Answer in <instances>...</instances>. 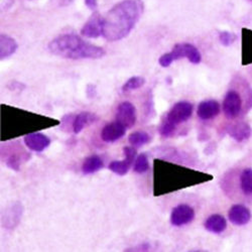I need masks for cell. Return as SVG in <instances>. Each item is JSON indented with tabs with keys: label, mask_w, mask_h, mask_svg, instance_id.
<instances>
[{
	"label": "cell",
	"mask_w": 252,
	"mask_h": 252,
	"mask_svg": "<svg viewBox=\"0 0 252 252\" xmlns=\"http://www.w3.org/2000/svg\"><path fill=\"white\" fill-rule=\"evenodd\" d=\"M223 112L227 118L233 119L237 117L242 109V99L240 94L235 90H230L223 100Z\"/></svg>",
	"instance_id": "cell-5"
},
{
	"label": "cell",
	"mask_w": 252,
	"mask_h": 252,
	"mask_svg": "<svg viewBox=\"0 0 252 252\" xmlns=\"http://www.w3.org/2000/svg\"><path fill=\"white\" fill-rule=\"evenodd\" d=\"M176 127L177 125L173 124L170 121H167L166 119H163L159 127V133L162 137H171L174 134Z\"/></svg>",
	"instance_id": "cell-24"
},
{
	"label": "cell",
	"mask_w": 252,
	"mask_h": 252,
	"mask_svg": "<svg viewBox=\"0 0 252 252\" xmlns=\"http://www.w3.org/2000/svg\"><path fill=\"white\" fill-rule=\"evenodd\" d=\"M98 120V116L96 114L90 113V112H82L78 114L74 121H73V131L78 134L80 133L84 128H86L87 126L93 124Z\"/></svg>",
	"instance_id": "cell-15"
},
{
	"label": "cell",
	"mask_w": 252,
	"mask_h": 252,
	"mask_svg": "<svg viewBox=\"0 0 252 252\" xmlns=\"http://www.w3.org/2000/svg\"><path fill=\"white\" fill-rule=\"evenodd\" d=\"M123 154L125 156V158H128L132 161H134L136 158V151L133 148L125 146V148H123Z\"/></svg>",
	"instance_id": "cell-26"
},
{
	"label": "cell",
	"mask_w": 252,
	"mask_h": 252,
	"mask_svg": "<svg viewBox=\"0 0 252 252\" xmlns=\"http://www.w3.org/2000/svg\"><path fill=\"white\" fill-rule=\"evenodd\" d=\"M116 121L123 125L126 129L131 128L136 121V111L134 105L130 102H122L117 107Z\"/></svg>",
	"instance_id": "cell-7"
},
{
	"label": "cell",
	"mask_w": 252,
	"mask_h": 252,
	"mask_svg": "<svg viewBox=\"0 0 252 252\" xmlns=\"http://www.w3.org/2000/svg\"><path fill=\"white\" fill-rule=\"evenodd\" d=\"M195 218V210L187 204H180L175 207L171 214V223L175 227H181L191 223Z\"/></svg>",
	"instance_id": "cell-6"
},
{
	"label": "cell",
	"mask_w": 252,
	"mask_h": 252,
	"mask_svg": "<svg viewBox=\"0 0 252 252\" xmlns=\"http://www.w3.org/2000/svg\"><path fill=\"white\" fill-rule=\"evenodd\" d=\"M49 51L58 57L70 60L100 59L106 54L101 47L85 41L75 33H64L50 41Z\"/></svg>",
	"instance_id": "cell-2"
},
{
	"label": "cell",
	"mask_w": 252,
	"mask_h": 252,
	"mask_svg": "<svg viewBox=\"0 0 252 252\" xmlns=\"http://www.w3.org/2000/svg\"><path fill=\"white\" fill-rule=\"evenodd\" d=\"M149 170H150V162H149L148 157H146L145 154L139 155L135 159L133 171L136 174H144Z\"/></svg>",
	"instance_id": "cell-23"
},
{
	"label": "cell",
	"mask_w": 252,
	"mask_h": 252,
	"mask_svg": "<svg viewBox=\"0 0 252 252\" xmlns=\"http://www.w3.org/2000/svg\"><path fill=\"white\" fill-rule=\"evenodd\" d=\"M103 33V15L94 12L81 29V34L88 38H97Z\"/></svg>",
	"instance_id": "cell-8"
},
{
	"label": "cell",
	"mask_w": 252,
	"mask_h": 252,
	"mask_svg": "<svg viewBox=\"0 0 252 252\" xmlns=\"http://www.w3.org/2000/svg\"><path fill=\"white\" fill-rule=\"evenodd\" d=\"M103 167V160L98 156H90L84 160L82 164V172L85 175L95 174Z\"/></svg>",
	"instance_id": "cell-16"
},
{
	"label": "cell",
	"mask_w": 252,
	"mask_h": 252,
	"mask_svg": "<svg viewBox=\"0 0 252 252\" xmlns=\"http://www.w3.org/2000/svg\"><path fill=\"white\" fill-rule=\"evenodd\" d=\"M219 39H220V43L223 46L229 47L236 40V35L233 32H221L219 33Z\"/></svg>",
	"instance_id": "cell-25"
},
{
	"label": "cell",
	"mask_w": 252,
	"mask_h": 252,
	"mask_svg": "<svg viewBox=\"0 0 252 252\" xmlns=\"http://www.w3.org/2000/svg\"><path fill=\"white\" fill-rule=\"evenodd\" d=\"M251 129L246 123H237L229 129V134L237 141H242L250 136Z\"/></svg>",
	"instance_id": "cell-18"
},
{
	"label": "cell",
	"mask_w": 252,
	"mask_h": 252,
	"mask_svg": "<svg viewBox=\"0 0 252 252\" xmlns=\"http://www.w3.org/2000/svg\"><path fill=\"white\" fill-rule=\"evenodd\" d=\"M150 140H151L150 135L144 131H135L128 136L129 143L132 146H134V148H140V146L149 143Z\"/></svg>",
	"instance_id": "cell-21"
},
{
	"label": "cell",
	"mask_w": 252,
	"mask_h": 252,
	"mask_svg": "<svg viewBox=\"0 0 252 252\" xmlns=\"http://www.w3.org/2000/svg\"><path fill=\"white\" fill-rule=\"evenodd\" d=\"M205 229L209 232L214 234H220L224 232L225 229L227 228V221L224 218V216L220 214H213L209 216L205 221Z\"/></svg>",
	"instance_id": "cell-13"
},
{
	"label": "cell",
	"mask_w": 252,
	"mask_h": 252,
	"mask_svg": "<svg viewBox=\"0 0 252 252\" xmlns=\"http://www.w3.org/2000/svg\"><path fill=\"white\" fill-rule=\"evenodd\" d=\"M220 111L221 106L216 100H205L199 104L197 115L202 120H210L217 117Z\"/></svg>",
	"instance_id": "cell-11"
},
{
	"label": "cell",
	"mask_w": 252,
	"mask_h": 252,
	"mask_svg": "<svg viewBox=\"0 0 252 252\" xmlns=\"http://www.w3.org/2000/svg\"><path fill=\"white\" fill-rule=\"evenodd\" d=\"M184 58L188 59L194 65L200 64L202 61L201 53L194 45L188 43H180L173 48L172 52L163 54L159 58L158 63L162 68H167L172 65L173 62Z\"/></svg>",
	"instance_id": "cell-3"
},
{
	"label": "cell",
	"mask_w": 252,
	"mask_h": 252,
	"mask_svg": "<svg viewBox=\"0 0 252 252\" xmlns=\"http://www.w3.org/2000/svg\"><path fill=\"white\" fill-rule=\"evenodd\" d=\"M132 163L133 161L128 158H125L124 160H114L110 162L109 170L118 176H125L128 173Z\"/></svg>",
	"instance_id": "cell-19"
},
{
	"label": "cell",
	"mask_w": 252,
	"mask_h": 252,
	"mask_svg": "<svg viewBox=\"0 0 252 252\" xmlns=\"http://www.w3.org/2000/svg\"><path fill=\"white\" fill-rule=\"evenodd\" d=\"M26 145L28 148L33 152L40 153L45 151L47 148H49V145L51 144V139L39 132H33L30 133L25 136L24 138Z\"/></svg>",
	"instance_id": "cell-10"
},
{
	"label": "cell",
	"mask_w": 252,
	"mask_h": 252,
	"mask_svg": "<svg viewBox=\"0 0 252 252\" xmlns=\"http://www.w3.org/2000/svg\"><path fill=\"white\" fill-rule=\"evenodd\" d=\"M85 5L92 11H95L98 8V0H85Z\"/></svg>",
	"instance_id": "cell-27"
},
{
	"label": "cell",
	"mask_w": 252,
	"mask_h": 252,
	"mask_svg": "<svg viewBox=\"0 0 252 252\" xmlns=\"http://www.w3.org/2000/svg\"><path fill=\"white\" fill-rule=\"evenodd\" d=\"M193 109H194L193 104L190 102L188 101L178 102L171 108V110L167 112L164 119L172 122L175 125H179L191 118Z\"/></svg>",
	"instance_id": "cell-4"
},
{
	"label": "cell",
	"mask_w": 252,
	"mask_h": 252,
	"mask_svg": "<svg viewBox=\"0 0 252 252\" xmlns=\"http://www.w3.org/2000/svg\"><path fill=\"white\" fill-rule=\"evenodd\" d=\"M239 185L240 190L244 196L249 197L252 196V169L247 167L244 169L239 178Z\"/></svg>",
	"instance_id": "cell-17"
},
{
	"label": "cell",
	"mask_w": 252,
	"mask_h": 252,
	"mask_svg": "<svg viewBox=\"0 0 252 252\" xmlns=\"http://www.w3.org/2000/svg\"><path fill=\"white\" fill-rule=\"evenodd\" d=\"M22 213H23V208H22V204H17V205H13L11 208H9L6 213H4L7 218L5 220V224L9 223L8 228H13L18 222L20 217H22Z\"/></svg>",
	"instance_id": "cell-20"
},
{
	"label": "cell",
	"mask_w": 252,
	"mask_h": 252,
	"mask_svg": "<svg viewBox=\"0 0 252 252\" xmlns=\"http://www.w3.org/2000/svg\"><path fill=\"white\" fill-rule=\"evenodd\" d=\"M17 48L18 45L13 37L4 33L0 35V59L2 61L11 57Z\"/></svg>",
	"instance_id": "cell-14"
},
{
	"label": "cell",
	"mask_w": 252,
	"mask_h": 252,
	"mask_svg": "<svg viewBox=\"0 0 252 252\" xmlns=\"http://www.w3.org/2000/svg\"><path fill=\"white\" fill-rule=\"evenodd\" d=\"M142 0H121L103 16L102 36L108 41H117L127 36L142 16Z\"/></svg>",
	"instance_id": "cell-1"
},
{
	"label": "cell",
	"mask_w": 252,
	"mask_h": 252,
	"mask_svg": "<svg viewBox=\"0 0 252 252\" xmlns=\"http://www.w3.org/2000/svg\"><path fill=\"white\" fill-rule=\"evenodd\" d=\"M251 217L250 210L241 204L233 205L228 211L229 221L236 226L246 225L251 220Z\"/></svg>",
	"instance_id": "cell-9"
},
{
	"label": "cell",
	"mask_w": 252,
	"mask_h": 252,
	"mask_svg": "<svg viewBox=\"0 0 252 252\" xmlns=\"http://www.w3.org/2000/svg\"><path fill=\"white\" fill-rule=\"evenodd\" d=\"M126 128L116 120L106 124L101 131V138L104 142H115L124 136Z\"/></svg>",
	"instance_id": "cell-12"
},
{
	"label": "cell",
	"mask_w": 252,
	"mask_h": 252,
	"mask_svg": "<svg viewBox=\"0 0 252 252\" xmlns=\"http://www.w3.org/2000/svg\"><path fill=\"white\" fill-rule=\"evenodd\" d=\"M145 84V79L141 76H134L128 79L122 86V92H131L133 90L141 88Z\"/></svg>",
	"instance_id": "cell-22"
}]
</instances>
